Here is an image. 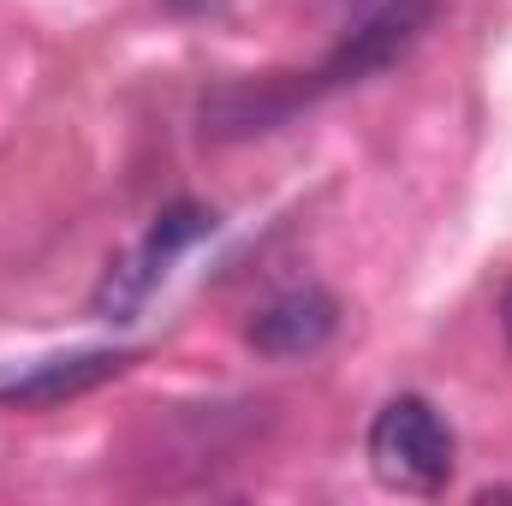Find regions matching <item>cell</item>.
Listing matches in <instances>:
<instances>
[{
    "label": "cell",
    "instance_id": "5",
    "mask_svg": "<svg viewBox=\"0 0 512 506\" xmlns=\"http://www.w3.org/2000/svg\"><path fill=\"white\" fill-rule=\"evenodd\" d=\"M245 334L262 358H310L340 334V304L322 286H292L256 310Z\"/></svg>",
    "mask_w": 512,
    "mask_h": 506
},
{
    "label": "cell",
    "instance_id": "6",
    "mask_svg": "<svg viewBox=\"0 0 512 506\" xmlns=\"http://www.w3.org/2000/svg\"><path fill=\"white\" fill-rule=\"evenodd\" d=\"M501 334H507V346H512V280H507V292H501Z\"/></svg>",
    "mask_w": 512,
    "mask_h": 506
},
{
    "label": "cell",
    "instance_id": "2",
    "mask_svg": "<svg viewBox=\"0 0 512 506\" xmlns=\"http://www.w3.org/2000/svg\"><path fill=\"white\" fill-rule=\"evenodd\" d=\"M203 233H215V215L203 209V203H173L167 215H155V227L131 245L108 274H102V286H96V316H114V322H126L131 310L161 286V274H167V262L179 251H191Z\"/></svg>",
    "mask_w": 512,
    "mask_h": 506
},
{
    "label": "cell",
    "instance_id": "3",
    "mask_svg": "<svg viewBox=\"0 0 512 506\" xmlns=\"http://www.w3.org/2000/svg\"><path fill=\"white\" fill-rule=\"evenodd\" d=\"M423 24H429V0H387L382 12H370L316 72H304L298 78V102H310V96H322V90H346V84H364L370 72H382L393 66L417 36H423Z\"/></svg>",
    "mask_w": 512,
    "mask_h": 506
},
{
    "label": "cell",
    "instance_id": "4",
    "mask_svg": "<svg viewBox=\"0 0 512 506\" xmlns=\"http://www.w3.org/2000/svg\"><path fill=\"white\" fill-rule=\"evenodd\" d=\"M126 346H84V352H66V358H42L30 370H6L0 376V405L6 411H42V405H60V399H78L102 381H114L120 370H131Z\"/></svg>",
    "mask_w": 512,
    "mask_h": 506
},
{
    "label": "cell",
    "instance_id": "1",
    "mask_svg": "<svg viewBox=\"0 0 512 506\" xmlns=\"http://www.w3.org/2000/svg\"><path fill=\"white\" fill-rule=\"evenodd\" d=\"M364 453H370L376 483L393 489V495H441L453 483V465H459V441L423 393H393L387 399L370 417Z\"/></svg>",
    "mask_w": 512,
    "mask_h": 506
}]
</instances>
